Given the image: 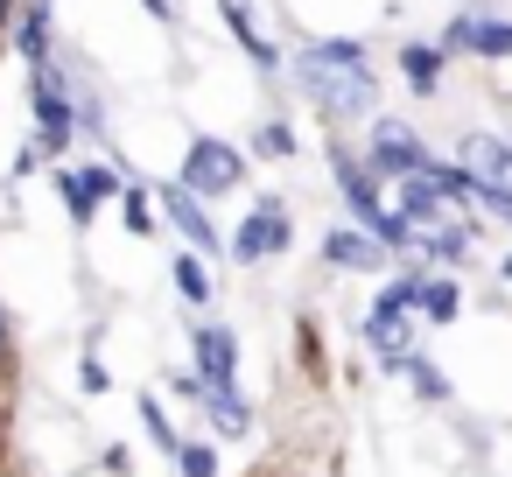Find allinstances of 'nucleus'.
<instances>
[{"mask_svg": "<svg viewBox=\"0 0 512 477\" xmlns=\"http://www.w3.org/2000/svg\"><path fill=\"white\" fill-rule=\"evenodd\" d=\"M295 78L309 85V99L323 106V113H372V71H365V50L358 43H316V50H302L295 57Z\"/></svg>", "mask_w": 512, "mask_h": 477, "instance_id": "f257e3e1", "label": "nucleus"}, {"mask_svg": "<svg viewBox=\"0 0 512 477\" xmlns=\"http://www.w3.org/2000/svg\"><path fill=\"white\" fill-rule=\"evenodd\" d=\"M456 169H463V183H470L498 218H512V141H498V134H470V141L456 148Z\"/></svg>", "mask_w": 512, "mask_h": 477, "instance_id": "f03ea898", "label": "nucleus"}, {"mask_svg": "<svg viewBox=\"0 0 512 477\" xmlns=\"http://www.w3.org/2000/svg\"><path fill=\"white\" fill-rule=\"evenodd\" d=\"M337 190H344V204H351V211H358V218L372 225V239H379V246H386V239H407V225L379 211V190H372V169H365V162H351V148H337Z\"/></svg>", "mask_w": 512, "mask_h": 477, "instance_id": "7ed1b4c3", "label": "nucleus"}, {"mask_svg": "<svg viewBox=\"0 0 512 477\" xmlns=\"http://www.w3.org/2000/svg\"><path fill=\"white\" fill-rule=\"evenodd\" d=\"M239 148H225V141H197L190 155H183V190H197V197H218V190H239Z\"/></svg>", "mask_w": 512, "mask_h": 477, "instance_id": "20e7f679", "label": "nucleus"}, {"mask_svg": "<svg viewBox=\"0 0 512 477\" xmlns=\"http://www.w3.org/2000/svg\"><path fill=\"white\" fill-rule=\"evenodd\" d=\"M428 155H421V134L414 127H400V120H379L372 127V162L365 169H379V176H407V169H421Z\"/></svg>", "mask_w": 512, "mask_h": 477, "instance_id": "39448f33", "label": "nucleus"}, {"mask_svg": "<svg viewBox=\"0 0 512 477\" xmlns=\"http://www.w3.org/2000/svg\"><path fill=\"white\" fill-rule=\"evenodd\" d=\"M288 239H295V232H288V218H281V204L267 197V204H260V211H253L246 225H239V239H232V253H239V260H267V253H281Z\"/></svg>", "mask_w": 512, "mask_h": 477, "instance_id": "423d86ee", "label": "nucleus"}, {"mask_svg": "<svg viewBox=\"0 0 512 477\" xmlns=\"http://www.w3.org/2000/svg\"><path fill=\"white\" fill-rule=\"evenodd\" d=\"M162 204H169V225L190 239V246H218V232H211V218H204V204H197V190H183V183H169L162 190Z\"/></svg>", "mask_w": 512, "mask_h": 477, "instance_id": "0eeeda50", "label": "nucleus"}, {"mask_svg": "<svg viewBox=\"0 0 512 477\" xmlns=\"http://www.w3.org/2000/svg\"><path fill=\"white\" fill-rule=\"evenodd\" d=\"M414 295H421V281H393V288L372 302V323H365V337H372V344H393V330H400V316L414 309Z\"/></svg>", "mask_w": 512, "mask_h": 477, "instance_id": "6e6552de", "label": "nucleus"}, {"mask_svg": "<svg viewBox=\"0 0 512 477\" xmlns=\"http://www.w3.org/2000/svg\"><path fill=\"white\" fill-rule=\"evenodd\" d=\"M449 50H484V57H512V22H449Z\"/></svg>", "mask_w": 512, "mask_h": 477, "instance_id": "1a4fd4ad", "label": "nucleus"}, {"mask_svg": "<svg viewBox=\"0 0 512 477\" xmlns=\"http://www.w3.org/2000/svg\"><path fill=\"white\" fill-rule=\"evenodd\" d=\"M36 113H43L50 148H64V141H71V99H64V85H57L50 71H36Z\"/></svg>", "mask_w": 512, "mask_h": 477, "instance_id": "9d476101", "label": "nucleus"}, {"mask_svg": "<svg viewBox=\"0 0 512 477\" xmlns=\"http://www.w3.org/2000/svg\"><path fill=\"white\" fill-rule=\"evenodd\" d=\"M323 253H330V267H379V260H386V246H379L372 232H330Z\"/></svg>", "mask_w": 512, "mask_h": 477, "instance_id": "9b49d317", "label": "nucleus"}, {"mask_svg": "<svg viewBox=\"0 0 512 477\" xmlns=\"http://www.w3.org/2000/svg\"><path fill=\"white\" fill-rule=\"evenodd\" d=\"M197 365H204V386L211 393H232V337L225 330H204L197 337Z\"/></svg>", "mask_w": 512, "mask_h": 477, "instance_id": "f8f14e48", "label": "nucleus"}, {"mask_svg": "<svg viewBox=\"0 0 512 477\" xmlns=\"http://www.w3.org/2000/svg\"><path fill=\"white\" fill-rule=\"evenodd\" d=\"M92 197H113V176H106V169L64 176V204H71V218H92Z\"/></svg>", "mask_w": 512, "mask_h": 477, "instance_id": "ddd939ff", "label": "nucleus"}, {"mask_svg": "<svg viewBox=\"0 0 512 477\" xmlns=\"http://www.w3.org/2000/svg\"><path fill=\"white\" fill-rule=\"evenodd\" d=\"M218 15L232 22V36H239V43H246V50H253L260 64H274V43H267V36L253 29V8H246V0H218Z\"/></svg>", "mask_w": 512, "mask_h": 477, "instance_id": "4468645a", "label": "nucleus"}, {"mask_svg": "<svg viewBox=\"0 0 512 477\" xmlns=\"http://www.w3.org/2000/svg\"><path fill=\"white\" fill-rule=\"evenodd\" d=\"M414 302L428 309V323H449V316H456V288H449V281H435V288H421Z\"/></svg>", "mask_w": 512, "mask_h": 477, "instance_id": "2eb2a0df", "label": "nucleus"}, {"mask_svg": "<svg viewBox=\"0 0 512 477\" xmlns=\"http://www.w3.org/2000/svg\"><path fill=\"white\" fill-rule=\"evenodd\" d=\"M400 64H407V78H414V92H435V50H421V43H414V50H407Z\"/></svg>", "mask_w": 512, "mask_h": 477, "instance_id": "dca6fc26", "label": "nucleus"}, {"mask_svg": "<svg viewBox=\"0 0 512 477\" xmlns=\"http://www.w3.org/2000/svg\"><path fill=\"white\" fill-rule=\"evenodd\" d=\"M43 43H50V15H43V8H29V22H22V50H29L36 64H43Z\"/></svg>", "mask_w": 512, "mask_h": 477, "instance_id": "f3484780", "label": "nucleus"}, {"mask_svg": "<svg viewBox=\"0 0 512 477\" xmlns=\"http://www.w3.org/2000/svg\"><path fill=\"white\" fill-rule=\"evenodd\" d=\"M176 288H183V295H190V302H204V295H211V281H204V267H197V260H190V253H183V260H176Z\"/></svg>", "mask_w": 512, "mask_h": 477, "instance_id": "a211bd4d", "label": "nucleus"}, {"mask_svg": "<svg viewBox=\"0 0 512 477\" xmlns=\"http://www.w3.org/2000/svg\"><path fill=\"white\" fill-rule=\"evenodd\" d=\"M176 463H183L190 477H211V470H218V463H211V449H197V442H190V449H176Z\"/></svg>", "mask_w": 512, "mask_h": 477, "instance_id": "6ab92c4d", "label": "nucleus"}, {"mask_svg": "<svg viewBox=\"0 0 512 477\" xmlns=\"http://www.w3.org/2000/svg\"><path fill=\"white\" fill-rule=\"evenodd\" d=\"M260 155H274V162H281V155H295V141H288V127H267V134H260Z\"/></svg>", "mask_w": 512, "mask_h": 477, "instance_id": "aec40b11", "label": "nucleus"}, {"mask_svg": "<svg viewBox=\"0 0 512 477\" xmlns=\"http://www.w3.org/2000/svg\"><path fill=\"white\" fill-rule=\"evenodd\" d=\"M400 365L414 372V386H421V393H442V379H435V365H428V358H400Z\"/></svg>", "mask_w": 512, "mask_h": 477, "instance_id": "412c9836", "label": "nucleus"}, {"mask_svg": "<svg viewBox=\"0 0 512 477\" xmlns=\"http://www.w3.org/2000/svg\"><path fill=\"white\" fill-rule=\"evenodd\" d=\"M127 225H134V232H148V225H155V218H148V204H141V190H127Z\"/></svg>", "mask_w": 512, "mask_h": 477, "instance_id": "4be33fe9", "label": "nucleus"}, {"mask_svg": "<svg viewBox=\"0 0 512 477\" xmlns=\"http://www.w3.org/2000/svg\"><path fill=\"white\" fill-rule=\"evenodd\" d=\"M148 8H155V15H169V0H148Z\"/></svg>", "mask_w": 512, "mask_h": 477, "instance_id": "5701e85b", "label": "nucleus"}, {"mask_svg": "<svg viewBox=\"0 0 512 477\" xmlns=\"http://www.w3.org/2000/svg\"><path fill=\"white\" fill-rule=\"evenodd\" d=\"M0 337H8V323H0Z\"/></svg>", "mask_w": 512, "mask_h": 477, "instance_id": "b1692460", "label": "nucleus"}, {"mask_svg": "<svg viewBox=\"0 0 512 477\" xmlns=\"http://www.w3.org/2000/svg\"><path fill=\"white\" fill-rule=\"evenodd\" d=\"M505 274H512V260H505Z\"/></svg>", "mask_w": 512, "mask_h": 477, "instance_id": "393cba45", "label": "nucleus"}, {"mask_svg": "<svg viewBox=\"0 0 512 477\" xmlns=\"http://www.w3.org/2000/svg\"><path fill=\"white\" fill-rule=\"evenodd\" d=\"M0 8H8V0H0Z\"/></svg>", "mask_w": 512, "mask_h": 477, "instance_id": "a878e982", "label": "nucleus"}]
</instances>
